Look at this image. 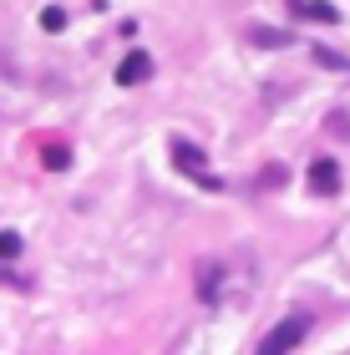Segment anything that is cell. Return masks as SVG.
<instances>
[{"mask_svg":"<svg viewBox=\"0 0 350 355\" xmlns=\"http://www.w3.org/2000/svg\"><path fill=\"white\" fill-rule=\"evenodd\" d=\"M173 163H178L188 178H193V183H203L209 193H224V183H218V178L209 173V153H203L198 142H183V137H173Z\"/></svg>","mask_w":350,"mask_h":355,"instance_id":"6da1fadb","label":"cell"},{"mask_svg":"<svg viewBox=\"0 0 350 355\" xmlns=\"http://www.w3.org/2000/svg\"><path fill=\"white\" fill-rule=\"evenodd\" d=\"M198 289H203V300H209V304H218V269H213V264H203Z\"/></svg>","mask_w":350,"mask_h":355,"instance_id":"52a82bcc","label":"cell"},{"mask_svg":"<svg viewBox=\"0 0 350 355\" xmlns=\"http://www.w3.org/2000/svg\"><path fill=\"white\" fill-rule=\"evenodd\" d=\"M61 26H67V10H61V6H46V10H41V31H61Z\"/></svg>","mask_w":350,"mask_h":355,"instance_id":"9c48e42d","label":"cell"},{"mask_svg":"<svg viewBox=\"0 0 350 355\" xmlns=\"http://www.w3.org/2000/svg\"><path fill=\"white\" fill-rule=\"evenodd\" d=\"M290 10L299 21H315V26H340V10L330 0H290Z\"/></svg>","mask_w":350,"mask_h":355,"instance_id":"3957f363","label":"cell"},{"mask_svg":"<svg viewBox=\"0 0 350 355\" xmlns=\"http://www.w3.org/2000/svg\"><path fill=\"white\" fill-rule=\"evenodd\" d=\"M305 335H310V315H284L274 330L259 340V355H279V350H295V345H305Z\"/></svg>","mask_w":350,"mask_h":355,"instance_id":"7a4b0ae2","label":"cell"},{"mask_svg":"<svg viewBox=\"0 0 350 355\" xmlns=\"http://www.w3.org/2000/svg\"><path fill=\"white\" fill-rule=\"evenodd\" d=\"M148 71H152V61L142 56V51H132V56L117 67V82H122V87H137V82H148Z\"/></svg>","mask_w":350,"mask_h":355,"instance_id":"277c9868","label":"cell"},{"mask_svg":"<svg viewBox=\"0 0 350 355\" xmlns=\"http://www.w3.org/2000/svg\"><path fill=\"white\" fill-rule=\"evenodd\" d=\"M310 56L320 61V67H330V71H350V61H345V56H335V51H325V46H315Z\"/></svg>","mask_w":350,"mask_h":355,"instance_id":"ba28073f","label":"cell"},{"mask_svg":"<svg viewBox=\"0 0 350 355\" xmlns=\"http://www.w3.org/2000/svg\"><path fill=\"white\" fill-rule=\"evenodd\" d=\"M21 254V234H6L0 229V259H15Z\"/></svg>","mask_w":350,"mask_h":355,"instance_id":"30bf717a","label":"cell"},{"mask_svg":"<svg viewBox=\"0 0 350 355\" xmlns=\"http://www.w3.org/2000/svg\"><path fill=\"white\" fill-rule=\"evenodd\" d=\"M310 183L320 188V193H340V168H335V157H320V163L310 168Z\"/></svg>","mask_w":350,"mask_h":355,"instance_id":"5b68a950","label":"cell"},{"mask_svg":"<svg viewBox=\"0 0 350 355\" xmlns=\"http://www.w3.org/2000/svg\"><path fill=\"white\" fill-rule=\"evenodd\" d=\"M254 41L259 46H295L290 31H274V26H254Z\"/></svg>","mask_w":350,"mask_h":355,"instance_id":"8992f818","label":"cell"},{"mask_svg":"<svg viewBox=\"0 0 350 355\" xmlns=\"http://www.w3.org/2000/svg\"><path fill=\"white\" fill-rule=\"evenodd\" d=\"M67 163H71L67 148H46V168H67Z\"/></svg>","mask_w":350,"mask_h":355,"instance_id":"8fae6325","label":"cell"}]
</instances>
